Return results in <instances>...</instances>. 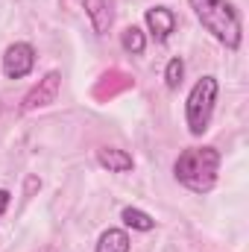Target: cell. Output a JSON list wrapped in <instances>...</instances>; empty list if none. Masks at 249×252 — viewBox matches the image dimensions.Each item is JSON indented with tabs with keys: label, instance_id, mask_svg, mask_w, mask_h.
I'll list each match as a JSON object with an SVG mask.
<instances>
[{
	"label": "cell",
	"instance_id": "obj_1",
	"mask_svg": "<svg viewBox=\"0 0 249 252\" xmlns=\"http://www.w3.org/2000/svg\"><path fill=\"white\" fill-rule=\"evenodd\" d=\"M193 15L199 18V24L220 41L226 44L229 50H238L241 47V38H244V21H241V12L229 3V0H187Z\"/></svg>",
	"mask_w": 249,
	"mask_h": 252
},
{
	"label": "cell",
	"instance_id": "obj_2",
	"mask_svg": "<svg viewBox=\"0 0 249 252\" xmlns=\"http://www.w3.org/2000/svg\"><path fill=\"white\" fill-rule=\"evenodd\" d=\"M217 170H220V153L214 147H190L173 164L176 179L193 193H208L214 188Z\"/></svg>",
	"mask_w": 249,
	"mask_h": 252
},
{
	"label": "cell",
	"instance_id": "obj_5",
	"mask_svg": "<svg viewBox=\"0 0 249 252\" xmlns=\"http://www.w3.org/2000/svg\"><path fill=\"white\" fill-rule=\"evenodd\" d=\"M59 85H62V76L59 70H50L44 79H38V85L24 97V112H32V109H44L50 103H56V94H59Z\"/></svg>",
	"mask_w": 249,
	"mask_h": 252
},
{
	"label": "cell",
	"instance_id": "obj_7",
	"mask_svg": "<svg viewBox=\"0 0 249 252\" xmlns=\"http://www.w3.org/2000/svg\"><path fill=\"white\" fill-rule=\"evenodd\" d=\"M97 161H100V167H106L109 173H129V170L135 167L132 156H129L126 150H118V147H103V150H97Z\"/></svg>",
	"mask_w": 249,
	"mask_h": 252
},
{
	"label": "cell",
	"instance_id": "obj_12",
	"mask_svg": "<svg viewBox=\"0 0 249 252\" xmlns=\"http://www.w3.org/2000/svg\"><path fill=\"white\" fill-rule=\"evenodd\" d=\"M182 76H185V62H182V56H173L170 62H167V70H164V82H167V88H179L182 85Z\"/></svg>",
	"mask_w": 249,
	"mask_h": 252
},
{
	"label": "cell",
	"instance_id": "obj_9",
	"mask_svg": "<svg viewBox=\"0 0 249 252\" xmlns=\"http://www.w3.org/2000/svg\"><path fill=\"white\" fill-rule=\"evenodd\" d=\"M97 252H129V235L124 229H106L97 241Z\"/></svg>",
	"mask_w": 249,
	"mask_h": 252
},
{
	"label": "cell",
	"instance_id": "obj_13",
	"mask_svg": "<svg viewBox=\"0 0 249 252\" xmlns=\"http://www.w3.org/2000/svg\"><path fill=\"white\" fill-rule=\"evenodd\" d=\"M9 199H12V193H9V190H3V188H0V214H3L6 208H9Z\"/></svg>",
	"mask_w": 249,
	"mask_h": 252
},
{
	"label": "cell",
	"instance_id": "obj_8",
	"mask_svg": "<svg viewBox=\"0 0 249 252\" xmlns=\"http://www.w3.org/2000/svg\"><path fill=\"white\" fill-rule=\"evenodd\" d=\"M85 15L91 18V27L94 32H109L112 27V9H109V0H85Z\"/></svg>",
	"mask_w": 249,
	"mask_h": 252
},
{
	"label": "cell",
	"instance_id": "obj_10",
	"mask_svg": "<svg viewBox=\"0 0 249 252\" xmlns=\"http://www.w3.org/2000/svg\"><path fill=\"white\" fill-rule=\"evenodd\" d=\"M121 47H124L129 56H141V53L147 50V35H144V30L126 27L124 32H121Z\"/></svg>",
	"mask_w": 249,
	"mask_h": 252
},
{
	"label": "cell",
	"instance_id": "obj_4",
	"mask_svg": "<svg viewBox=\"0 0 249 252\" xmlns=\"http://www.w3.org/2000/svg\"><path fill=\"white\" fill-rule=\"evenodd\" d=\"M32 67H35V50H32V44L15 41L6 50V56H3V73L9 79H24V76L32 73Z\"/></svg>",
	"mask_w": 249,
	"mask_h": 252
},
{
	"label": "cell",
	"instance_id": "obj_11",
	"mask_svg": "<svg viewBox=\"0 0 249 252\" xmlns=\"http://www.w3.org/2000/svg\"><path fill=\"white\" fill-rule=\"evenodd\" d=\"M121 220H124L129 229H138V232H153L156 229V220L147 211H141V208H124L121 211Z\"/></svg>",
	"mask_w": 249,
	"mask_h": 252
},
{
	"label": "cell",
	"instance_id": "obj_6",
	"mask_svg": "<svg viewBox=\"0 0 249 252\" xmlns=\"http://www.w3.org/2000/svg\"><path fill=\"white\" fill-rule=\"evenodd\" d=\"M144 21H147V30L153 32L156 41H167V38L176 32V15H173V9H167V6H153V9H147Z\"/></svg>",
	"mask_w": 249,
	"mask_h": 252
},
{
	"label": "cell",
	"instance_id": "obj_3",
	"mask_svg": "<svg viewBox=\"0 0 249 252\" xmlns=\"http://www.w3.org/2000/svg\"><path fill=\"white\" fill-rule=\"evenodd\" d=\"M217 91H220L217 76H202V79L193 82L185 103V118L190 135H202L208 129L211 115H214V103H217Z\"/></svg>",
	"mask_w": 249,
	"mask_h": 252
}]
</instances>
